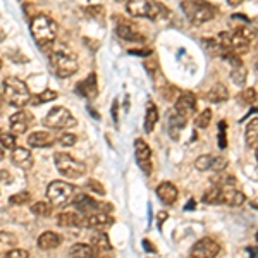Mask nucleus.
Segmentation results:
<instances>
[{"label": "nucleus", "mask_w": 258, "mask_h": 258, "mask_svg": "<svg viewBox=\"0 0 258 258\" xmlns=\"http://www.w3.org/2000/svg\"><path fill=\"white\" fill-rule=\"evenodd\" d=\"M50 68L59 78H71L73 74L78 73L80 69V62H78V55L71 50L68 45H53L48 53Z\"/></svg>", "instance_id": "nucleus-1"}, {"label": "nucleus", "mask_w": 258, "mask_h": 258, "mask_svg": "<svg viewBox=\"0 0 258 258\" xmlns=\"http://www.w3.org/2000/svg\"><path fill=\"white\" fill-rule=\"evenodd\" d=\"M2 91H4V98L9 105L16 107V109H23L24 105L30 103L31 93L30 88L24 81H21L19 78L9 76L6 78L2 83Z\"/></svg>", "instance_id": "nucleus-2"}, {"label": "nucleus", "mask_w": 258, "mask_h": 258, "mask_svg": "<svg viewBox=\"0 0 258 258\" xmlns=\"http://www.w3.org/2000/svg\"><path fill=\"white\" fill-rule=\"evenodd\" d=\"M31 35L38 47H52L57 36V24L48 16H36L31 19Z\"/></svg>", "instance_id": "nucleus-3"}, {"label": "nucleus", "mask_w": 258, "mask_h": 258, "mask_svg": "<svg viewBox=\"0 0 258 258\" xmlns=\"http://www.w3.org/2000/svg\"><path fill=\"white\" fill-rule=\"evenodd\" d=\"M53 160H55L57 170L68 179H80L86 174V165L83 164V162L76 160L73 155H69V153H64V152L55 153Z\"/></svg>", "instance_id": "nucleus-4"}, {"label": "nucleus", "mask_w": 258, "mask_h": 258, "mask_svg": "<svg viewBox=\"0 0 258 258\" xmlns=\"http://www.w3.org/2000/svg\"><path fill=\"white\" fill-rule=\"evenodd\" d=\"M74 193H76V188L64 181H52L47 188V198L52 207L68 205L69 202H73Z\"/></svg>", "instance_id": "nucleus-5"}, {"label": "nucleus", "mask_w": 258, "mask_h": 258, "mask_svg": "<svg viewBox=\"0 0 258 258\" xmlns=\"http://www.w3.org/2000/svg\"><path fill=\"white\" fill-rule=\"evenodd\" d=\"M43 124L47 127H53V129H68V127L76 126L78 120L68 109H64V107H53V109L45 115Z\"/></svg>", "instance_id": "nucleus-6"}, {"label": "nucleus", "mask_w": 258, "mask_h": 258, "mask_svg": "<svg viewBox=\"0 0 258 258\" xmlns=\"http://www.w3.org/2000/svg\"><path fill=\"white\" fill-rule=\"evenodd\" d=\"M181 9L193 24H205L214 19L215 16V12L210 6H197V4L189 2V0H184L181 4Z\"/></svg>", "instance_id": "nucleus-7"}, {"label": "nucleus", "mask_w": 258, "mask_h": 258, "mask_svg": "<svg viewBox=\"0 0 258 258\" xmlns=\"http://www.w3.org/2000/svg\"><path fill=\"white\" fill-rule=\"evenodd\" d=\"M73 205H74V209L78 212H81L83 215H86V214L90 215V214H95V212H110L112 210L110 203L97 202V200L88 197V195H78V197L73 200Z\"/></svg>", "instance_id": "nucleus-8"}, {"label": "nucleus", "mask_w": 258, "mask_h": 258, "mask_svg": "<svg viewBox=\"0 0 258 258\" xmlns=\"http://www.w3.org/2000/svg\"><path fill=\"white\" fill-rule=\"evenodd\" d=\"M220 253V244L210 238L197 241L191 248V258H217Z\"/></svg>", "instance_id": "nucleus-9"}, {"label": "nucleus", "mask_w": 258, "mask_h": 258, "mask_svg": "<svg viewBox=\"0 0 258 258\" xmlns=\"http://www.w3.org/2000/svg\"><path fill=\"white\" fill-rule=\"evenodd\" d=\"M135 155L136 162H138L140 169L143 170L147 176L153 172V164H152V150H150L148 143L145 140L138 138L135 141Z\"/></svg>", "instance_id": "nucleus-10"}, {"label": "nucleus", "mask_w": 258, "mask_h": 258, "mask_svg": "<svg viewBox=\"0 0 258 258\" xmlns=\"http://www.w3.org/2000/svg\"><path fill=\"white\" fill-rule=\"evenodd\" d=\"M174 112L182 117L189 119L197 112V97L191 91H182L174 102Z\"/></svg>", "instance_id": "nucleus-11"}, {"label": "nucleus", "mask_w": 258, "mask_h": 258, "mask_svg": "<svg viewBox=\"0 0 258 258\" xmlns=\"http://www.w3.org/2000/svg\"><path fill=\"white\" fill-rule=\"evenodd\" d=\"M117 19V26H115V33H117L119 38L126 40V41H143L145 36L141 35L138 26H136L133 21H127V19H120V18H115Z\"/></svg>", "instance_id": "nucleus-12"}, {"label": "nucleus", "mask_w": 258, "mask_h": 258, "mask_svg": "<svg viewBox=\"0 0 258 258\" xmlns=\"http://www.w3.org/2000/svg\"><path fill=\"white\" fill-rule=\"evenodd\" d=\"M33 122H35V117H33V114H30L28 110L16 112L9 119L12 135H24V133L33 126Z\"/></svg>", "instance_id": "nucleus-13"}, {"label": "nucleus", "mask_w": 258, "mask_h": 258, "mask_svg": "<svg viewBox=\"0 0 258 258\" xmlns=\"http://www.w3.org/2000/svg\"><path fill=\"white\" fill-rule=\"evenodd\" d=\"M152 4L150 0H127L126 11L133 18H148L152 14Z\"/></svg>", "instance_id": "nucleus-14"}, {"label": "nucleus", "mask_w": 258, "mask_h": 258, "mask_svg": "<svg viewBox=\"0 0 258 258\" xmlns=\"http://www.w3.org/2000/svg\"><path fill=\"white\" fill-rule=\"evenodd\" d=\"M157 197L160 198L162 203L165 205H174L177 202V197H179V191L176 188V184L170 181H164L157 186Z\"/></svg>", "instance_id": "nucleus-15"}, {"label": "nucleus", "mask_w": 258, "mask_h": 258, "mask_svg": "<svg viewBox=\"0 0 258 258\" xmlns=\"http://www.w3.org/2000/svg\"><path fill=\"white\" fill-rule=\"evenodd\" d=\"M57 224L60 227H86V217L80 212H62L57 215Z\"/></svg>", "instance_id": "nucleus-16"}, {"label": "nucleus", "mask_w": 258, "mask_h": 258, "mask_svg": "<svg viewBox=\"0 0 258 258\" xmlns=\"http://www.w3.org/2000/svg\"><path fill=\"white\" fill-rule=\"evenodd\" d=\"M78 93L83 95L85 98H95L98 95V80H97V74L95 73H90L86 76V80H83L78 83Z\"/></svg>", "instance_id": "nucleus-17"}, {"label": "nucleus", "mask_w": 258, "mask_h": 258, "mask_svg": "<svg viewBox=\"0 0 258 258\" xmlns=\"http://www.w3.org/2000/svg\"><path fill=\"white\" fill-rule=\"evenodd\" d=\"M112 224H114V217L109 212H95V214L86 215V227L100 231V229L110 227Z\"/></svg>", "instance_id": "nucleus-18"}, {"label": "nucleus", "mask_w": 258, "mask_h": 258, "mask_svg": "<svg viewBox=\"0 0 258 258\" xmlns=\"http://www.w3.org/2000/svg\"><path fill=\"white\" fill-rule=\"evenodd\" d=\"M55 143V136L48 131H35L28 136V147L31 148H48Z\"/></svg>", "instance_id": "nucleus-19"}, {"label": "nucleus", "mask_w": 258, "mask_h": 258, "mask_svg": "<svg viewBox=\"0 0 258 258\" xmlns=\"http://www.w3.org/2000/svg\"><path fill=\"white\" fill-rule=\"evenodd\" d=\"M11 160L16 167H19L23 170H30L33 167V155L28 148H14L12 150Z\"/></svg>", "instance_id": "nucleus-20"}, {"label": "nucleus", "mask_w": 258, "mask_h": 258, "mask_svg": "<svg viewBox=\"0 0 258 258\" xmlns=\"http://www.w3.org/2000/svg\"><path fill=\"white\" fill-rule=\"evenodd\" d=\"M90 246L97 251V255H102V253H110L112 251V244L109 236L103 231H97L91 234L90 238Z\"/></svg>", "instance_id": "nucleus-21"}, {"label": "nucleus", "mask_w": 258, "mask_h": 258, "mask_svg": "<svg viewBox=\"0 0 258 258\" xmlns=\"http://www.w3.org/2000/svg\"><path fill=\"white\" fill-rule=\"evenodd\" d=\"M202 202L207 203V205H219V203H226V189L219 184H214L212 188H209L205 193H203Z\"/></svg>", "instance_id": "nucleus-22"}, {"label": "nucleus", "mask_w": 258, "mask_h": 258, "mask_svg": "<svg viewBox=\"0 0 258 258\" xmlns=\"http://www.w3.org/2000/svg\"><path fill=\"white\" fill-rule=\"evenodd\" d=\"M60 243H62L60 234H57V232H53V231H47L38 236V243L36 244H38L40 249L48 251V249H55L57 246H60Z\"/></svg>", "instance_id": "nucleus-23"}, {"label": "nucleus", "mask_w": 258, "mask_h": 258, "mask_svg": "<svg viewBox=\"0 0 258 258\" xmlns=\"http://www.w3.org/2000/svg\"><path fill=\"white\" fill-rule=\"evenodd\" d=\"M229 50L234 52L236 55H243L249 50V40H246L244 36H241L239 33H232L231 35V43H229Z\"/></svg>", "instance_id": "nucleus-24"}, {"label": "nucleus", "mask_w": 258, "mask_h": 258, "mask_svg": "<svg viewBox=\"0 0 258 258\" xmlns=\"http://www.w3.org/2000/svg\"><path fill=\"white\" fill-rule=\"evenodd\" d=\"M205 97L212 103H224L229 98V91H227V88L224 85L217 83V85H214L209 91H207Z\"/></svg>", "instance_id": "nucleus-25"}, {"label": "nucleus", "mask_w": 258, "mask_h": 258, "mask_svg": "<svg viewBox=\"0 0 258 258\" xmlns=\"http://www.w3.org/2000/svg\"><path fill=\"white\" fill-rule=\"evenodd\" d=\"M159 122V109L155 103L148 102L147 103V112H145V133H152L153 127Z\"/></svg>", "instance_id": "nucleus-26"}, {"label": "nucleus", "mask_w": 258, "mask_h": 258, "mask_svg": "<svg viewBox=\"0 0 258 258\" xmlns=\"http://www.w3.org/2000/svg\"><path fill=\"white\" fill-rule=\"evenodd\" d=\"M186 122H188V119L176 114V112L172 110V112H170V115H169V135L172 136L174 140H177L179 138V131L186 126Z\"/></svg>", "instance_id": "nucleus-27"}, {"label": "nucleus", "mask_w": 258, "mask_h": 258, "mask_svg": "<svg viewBox=\"0 0 258 258\" xmlns=\"http://www.w3.org/2000/svg\"><path fill=\"white\" fill-rule=\"evenodd\" d=\"M244 141H246L248 148H256L258 147V117L251 119L244 131Z\"/></svg>", "instance_id": "nucleus-28"}, {"label": "nucleus", "mask_w": 258, "mask_h": 258, "mask_svg": "<svg viewBox=\"0 0 258 258\" xmlns=\"http://www.w3.org/2000/svg\"><path fill=\"white\" fill-rule=\"evenodd\" d=\"M69 256L71 258H95V256H97V251H95L90 244L76 243V244H73V246H71Z\"/></svg>", "instance_id": "nucleus-29"}, {"label": "nucleus", "mask_w": 258, "mask_h": 258, "mask_svg": "<svg viewBox=\"0 0 258 258\" xmlns=\"http://www.w3.org/2000/svg\"><path fill=\"white\" fill-rule=\"evenodd\" d=\"M226 189V188H224ZM246 202V195L239 189H226V203L229 207H241Z\"/></svg>", "instance_id": "nucleus-30"}, {"label": "nucleus", "mask_w": 258, "mask_h": 258, "mask_svg": "<svg viewBox=\"0 0 258 258\" xmlns=\"http://www.w3.org/2000/svg\"><path fill=\"white\" fill-rule=\"evenodd\" d=\"M57 97H59V95H57V91H53V90H50V88H45L43 91H41V93L31 95L30 103H31V105H43V103L55 100Z\"/></svg>", "instance_id": "nucleus-31"}, {"label": "nucleus", "mask_w": 258, "mask_h": 258, "mask_svg": "<svg viewBox=\"0 0 258 258\" xmlns=\"http://www.w3.org/2000/svg\"><path fill=\"white\" fill-rule=\"evenodd\" d=\"M202 43H203V47H205L207 53H209L210 57H222L224 50H226L217 41V38H203Z\"/></svg>", "instance_id": "nucleus-32"}, {"label": "nucleus", "mask_w": 258, "mask_h": 258, "mask_svg": "<svg viewBox=\"0 0 258 258\" xmlns=\"http://www.w3.org/2000/svg\"><path fill=\"white\" fill-rule=\"evenodd\" d=\"M31 214L36 217H50L52 215V203L50 202H36L31 205Z\"/></svg>", "instance_id": "nucleus-33"}, {"label": "nucleus", "mask_w": 258, "mask_h": 258, "mask_svg": "<svg viewBox=\"0 0 258 258\" xmlns=\"http://www.w3.org/2000/svg\"><path fill=\"white\" fill-rule=\"evenodd\" d=\"M16 244H18V239H16L14 234H11V232H0V253L11 251L12 248H16Z\"/></svg>", "instance_id": "nucleus-34"}, {"label": "nucleus", "mask_w": 258, "mask_h": 258, "mask_svg": "<svg viewBox=\"0 0 258 258\" xmlns=\"http://www.w3.org/2000/svg\"><path fill=\"white\" fill-rule=\"evenodd\" d=\"M238 102H239V105H243V107L253 105V103L256 102V91H255V88L241 90L239 95H238Z\"/></svg>", "instance_id": "nucleus-35"}, {"label": "nucleus", "mask_w": 258, "mask_h": 258, "mask_svg": "<svg viewBox=\"0 0 258 258\" xmlns=\"http://www.w3.org/2000/svg\"><path fill=\"white\" fill-rule=\"evenodd\" d=\"M246 78H248V71H246V68H244V64L232 68V71H231V81L234 83V85L244 86V83H246Z\"/></svg>", "instance_id": "nucleus-36"}, {"label": "nucleus", "mask_w": 258, "mask_h": 258, "mask_svg": "<svg viewBox=\"0 0 258 258\" xmlns=\"http://www.w3.org/2000/svg\"><path fill=\"white\" fill-rule=\"evenodd\" d=\"M215 162V155H200L197 160H195V167H197L200 172H205V170H212Z\"/></svg>", "instance_id": "nucleus-37"}, {"label": "nucleus", "mask_w": 258, "mask_h": 258, "mask_svg": "<svg viewBox=\"0 0 258 258\" xmlns=\"http://www.w3.org/2000/svg\"><path fill=\"white\" fill-rule=\"evenodd\" d=\"M210 122H212V110L210 109H205V110H202L200 114L197 115V119H195V124L200 127V129H205V127H209L210 126Z\"/></svg>", "instance_id": "nucleus-38"}, {"label": "nucleus", "mask_w": 258, "mask_h": 258, "mask_svg": "<svg viewBox=\"0 0 258 258\" xmlns=\"http://www.w3.org/2000/svg\"><path fill=\"white\" fill-rule=\"evenodd\" d=\"M0 147L7 150L16 148V135L12 133H0Z\"/></svg>", "instance_id": "nucleus-39"}, {"label": "nucleus", "mask_w": 258, "mask_h": 258, "mask_svg": "<svg viewBox=\"0 0 258 258\" xmlns=\"http://www.w3.org/2000/svg\"><path fill=\"white\" fill-rule=\"evenodd\" d=\"M30 200H31V195L28 193V191H21V193L12 195L9 198V203L11 205H24V203H28Z\"/></svg>", "instance_id": "nucleus-40"}, {"label": "nucleus", "mask_w": 258, "mask_h": 258, "mask_svg": "<svg viewBox=\"0 0 258 258\" xmlns=\"http://www.w3.org/2000/svg\"><path fill=\"white\" fill-rule=\"evenodd\" d=\"M59 143L62 145V147H73V145H76L78 141V136L73 135V133H62V135L59 136Z\"/></svg>", "instance_id": "nucleus-41"}, {"label": "nucleus", "mask_w": 258, "mask_h": 258, "mask_svg": "<svg viewBox=\"0 0 258 258\" xmlns=\"http://www.w3.org/2000/svg\"><path fill=\"white\" fill-rule=\"evenodd\" d=\"M86 188L91 189L93 193L100 195V197H103V195H105V188H103L102 182H98L97 179H90V181L86 182Z\"/></svg>", "instance_id": "nucleus-42"}, {"label": "nucleus", "mask_w": 258, "mask_h": 258, "mask_svg": "<svg viewBox=\"0 0 258 258\" xmlns=\"http://www.w3.org/2000/svg\"><path fill=\"white\" fill-rule=\"evenodd\" d=\"M145 69L148 71L152 78H157L160 74L159 64H157V60H153V59H147V60H145Z\"/></svg>", "instance_id": "nucleus-43"}, {"label": "nucleus", "mask_w": 258, "mask_h": 258, "mask_svg": "<svg viewBox=\"0 0 258 258\" xmlns=\"http://www.w3.org/2000/svg\"><path fill=\"white\" fill-rule=\"evenodd\" d=\"M4 258H30V253L26 249H21V248H12L11 251L6 253Z\"/></svg>", "instance_id": "nucleus-44"}, {"label": "nucleus", "mask_w": 258, "mask_h": 258, "mask_svg": "<svg viewBox=\"0 0 258 258\" xmlns=\"http://www.w3.org/2000/svg\"><path fill=\"white\" fill-rule=\"evenodd\" d=\"M86 12H88V14H95V16H100V18H102L103 16V7L102 6H97V7H88V9H86Z\"/></svg>", "instance_id": "nucleus-45"}, {"label": "nucleus", "mask_w": 258, "mask_h": 258, "mask_svg": "<svg viewBox=\"0 0 258 258\" xmlns=\"http://www.w3.org/2000/svg\"><path fill=\"white\" fill-rule=\"evenodd\" d=\"M129 53H133V55H150L152 50L150 48H147V50H129Z\"/></svg>", "instance_id": "nucleus-46"}, {"label": "nucleus", "mask_w": 258, "mask_h": 258, "mask_svg": "<svg viewBox=\"0 0 258 258\" xmlns=\"http://www.w3.org/2000/svg\"><path fill=\"white\" fill-rule=\"evenodd\" d=\"M0 179H4L6 182L11 181V177H9V174H7V170H0Z\"/></svg>", "instance_id": "nucleus-47"}, {"label": "nucleus", "mask_w": 258, "mask_h": 258, "mask_svg": "<svg viewBox=\"0 0 258 258\" xmlns=\"http://www.w3.org/2000/svg\"><path fill=\"white\" fill-rule=\"evenodd\" d=\"M189 2H193V4H197V6H210L207 0H189Z\"/></svg>", "instance_id": "nucleus-48"}, {"label": "nucleus", "mask_w": 258, "mask_h": 258, "mask_svg": "<svg viewBox=\"0 0 258 258\" xmlns=\"http://www.w3.org/2000/svg\"><path fill=\"white\" fill-rule=\"evenodd\" d=\"M167 217H169V215L165 214V212H162V214H160V217H159V226H162V222H164V220L167 219Z\"/></svg>", "instance_id": "nucleus-49"}, {"label": "nucleus", "mask_w": 258, "mask_h": 258, "mask_svg": "<svg viewBox=\"0 0 258 258\" xmlns=\"http://www.w3.org/2000/svg\"><path fill=\"white\" fill-rule=\"evenodd\" d=\"M241 2H243V0H227V4H229V6H232V7L239 6Z\"/></svg>", "instance_id": "nucleus-50"}, {"label": "nucleus", "mask_w": 258, "mask_h": 258, "mask_svg": "<svg viewBox=\"0 0 258 258\" xmlns=\"http://www.w3.org/2000/svg\"><path fill=\"white\" fill-rule=\"evenodd\" d=\"M4 102H6V98H4V91H2V88H0V112H2Z\"/></svg>", "instance_id": "nucleus-51"}, {"label": "nucleus", "mask_w": 258, "mask_h": 258, "mask_svg": "<svg viewBox=\"0 0 258 258\" xmlns=\"http://www.w3.org/2000/svg\"><path fill=\"white\" fill-rule=\"evenodd\" d=\"M253 69H255V73L258 74V55L253 59Z\"/></svg>", "instance_id": "nucleus-52"}, {"label": "nucleus", "mask_w": 258, "mask_h": 258, "mask_svg": "<svg viewBox=\"0 0 258 258\" xmlns=\"http://www.w3.org/2000/svg\"><path fill=\"white\" fill-rule=\"evenodd\" d=\"M6 40V33L2 31V28H0V41H4Z\"/></svg>", "instance_id": "nucleus-53"}, {"label": "nucleus", "mask_w": 258, "mask_h": 258, "mask_svg": "<svg viewBox=\"0 0 258 258\" xmlns=\"http://www.w3.org/2000/svg\"><path fill=\"white\" fill-rule=\"evenodd\" d=\"M0 160H4V148L0 147Z\"/></svg>", "instance_id": "nucleus-54"}, {"label": "nucleus", "mask_w": 258, "mask_h": 258, "mask_svg": "<svg viewBox=\"0 0 258 258\" xmlns=\"http://www.w3.org/2000/svg\"><path fill=\"white\" fill-rule=\"evenodd\" d=\"M255 150H256V152H255V157H256V162H258V147H256Z\"/></svg>", "instance_id": "nucleus-55"}, {"label": "nucleus", "mask_w": 258, "mask_h": 258, "mask_svg": "<svg viewBox=\"0 0 258 258\" xmlns=\"http://www.w3.org/2000/svg\"><path fill=\"white\" fill-rule=\"evenodd\" d=\"M255 239H256V243H258V232H256V236H255Z\"/></svg>", "instance_id": "nucleus-56"}, {"label": "nucleus", "mask_w": 258, "mask_h": 258, "mask_svg": "<svg viewBox=\"0 0 258 258\" xmlns=\"http://www.w3.org/2000/svg\"><path fill=\"white\" fill-rule=\"evenodd\" d=\"M117 2H127V0H117Z\"/></svg>", "instance_id": "nucleus-57"}, {"label": "nucleus", "mask_w": 258, "mask_h": 258, "mask_svg": "<svg viewBox=\"0 0 258 258\" xmlns=\"http://www.w3.org/2000/svg\"><path fill=\"white\" fill-rule=\"evenodd\" d=\"M0 69H2V60H0Z\"/></svg>", "instance_id": "nucleus-58"}]
</instances>
